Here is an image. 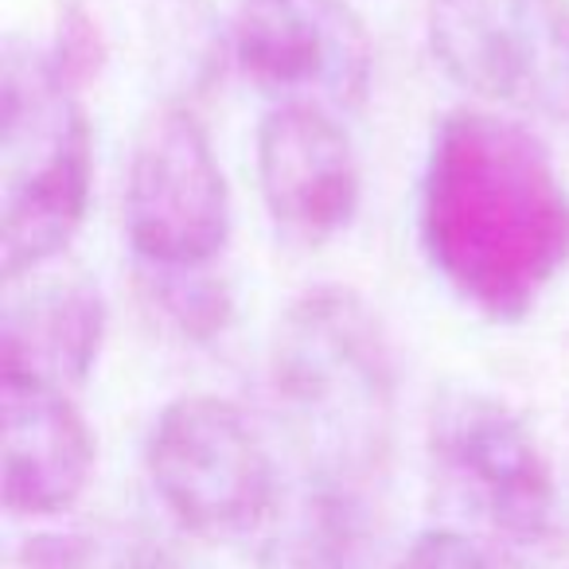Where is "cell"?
I'll list each match as a JSON object with an SVG mask.
<instances>
[{
	"label": "cell",
	"instance_id": "cell-1",
	"mask_svg": "<svg viewBox=\"0 0 569 569\" xmlns=\"http://www.w3.org/2000/svg\"><path fill=\"white\" fill-rule=\"evenodd\" d=\"M418 230L457 301L515 325L569 266V188L522 121L449 110L429 137Z\"/></svg>",
	"mask_w": 569,
	"mask_h": 569
},
{
	"label": "cell",
	"instance_id": "cell-2",
	"mask_svg": "<svg viewBox=\"0 0 569 569\" xmlns=\"http://www.w3.org/2000/svg\"><path fill=\"white\" fill-rule=\"evenodd\" d=\"M269 390L309 483L367 496L395 445L398 375L371 305L325 284L297 297L269 343Z\"/></svg>",
	"mask_w": 569,
	"mask_h": 569
},
{
	"label": "cell",
	"instance_id": "cell-3",
	"mask_svg": "<svg viewBox=\"0 0 569 569\" xmlns=\"http://www.w3.org/2000/svg\"><path fill=\"white\" fill-rule=\"evenodd\" d=\"M4 141H0V269L20 284L79 238L94 191L90 118L51 67L48 51L4 43Z\"/></svg>",
	"mask_w": 569,
	"mask_h": 569
},
{
	"label": "cell",
	"instance_id": "cell-4",
	"mask_svg": "<svg viewBox=\"0 0 569 569\" xmlns=\"http://www.w3.org/2000/svg\"><path fill=\"white\" fill-rule=\"evenodd\" d=\"M437 491L496 550L530 553L550 538L558 483L527 421L499 398L452 387L429 410Z\"/></svg>",
	"mask_w": 569,
	"mask_h": 569
},
{
	"label": "cell",
	"instance_id": "cell-5",
	"mask_svg": "<svg viewBox=\"0 0 569 569\" xmlns=\"http://www.w3.org/2000/svg\"><path fill=\"white\" fill-rule=\"evenodd\" d=\"M144 468L164 511L211 542L253 535L281 507L273 452L227 398L188 395L168 402L152 421Z\"/></svg>",
	"mask_w": 569,
	"mask_h": 569
},
{
	"label": "cell",
	"instance_id": "cell-6",
	"mask_svg": "<svg viewBox=\"0 0 569 569\" xmlns=\"http://www.w3.org/2000/svg\"><path fill=\"white\" fill-rule=\"evenodd\" d=\"M126 238L144 273H199L227 250L230 188L188 106H160L137 129L126 168Z\"/></svg>",
	"mask_w": 569,
	"mask_h": 569
},
{
	"label": "cell",
	"instance_id": "cell-7",
	"mask_svg": "<svg viewBox=\"0 0 569 569\" xmlns=\"http://www.w3.org/2000/svg\"><path fill=\"white\" fill-rule=\"evenodd\" d=\"M426 36L480 102L569 121V0H429Z\"/></svg>",
	"mask_w": 569,
	"mask_h": 569
},
{
	"label": "cell",
	"instance_id": "cell-8",
	"mask_svg": "<svg viewBox=\"0 0 569 569\" xmlns=\"http://www.w3.org/2000/svg\"><path fill=\"white\" fill-rule=\"evenodd\" d=\"M230 56L273 106L351 113L371 94L375 43L348 0H242L230 20Z\"/></svg>",
	"mask_w": 569,
	"mask_h": 569
},
{
	"label": "cell",
	"instance_id": "cell-9",
	"mask_svg": "<svg viewBox=\"0 0 569 569\" xmlns=\"http://www.w3.org/2000/svg\"><path fill=\"white\" fill-rule=\"evenodd\" d=\"M258 188L277 230L297 242L317 246L348 230L363 172L340 118L309 102L269 106L258 121Z\"/></svg>",
	"mask_w": 569,
	"mask_h": 569
},
{
	"label": "cell",
	"instance_id": "cell-10",
	"mask_svg": "<svg viewBox=\"0 0 569 569\" xmlns=\"http://www.w3.org/2000/svg\"><path fill=\"white\" fill-rule=\"evenodd\" d=\"M4 410V507L20 519L71 511L94 472V433L71 395L0 371Z\"/></svg>",
	"mask_w": 569,
	"mask_h": 569
},
{
	"label": "cell",
	"instance_id": "cell-11",
	"mask_svg": "<svg viewBox=\"0 0 569 569\" xmlns=\"http://www.w3.org/2000/svg\"><path fill=\"white\" fill-rule=\"evenodd\" d=\"M106 340V297L87 277L12 289L0 336V371L74 390L90 379Z\"/></svg>",
	"mask_w": 569,
	"mask_h": 569
},
{
	"label": "cell",
	"instance_id": "cell-12",
	"mask_svg": "<svg viewBox=\"0 0 569 569\" xmlns=\"http://www.w3.org/2000/svg\"><path fill=\"white\" fill-rule=\"evenodd\" d=\"M152 289V305L168 317V325L188 340H211L230 320V293L219 281L199 273H144Z\"/></svg>",
	"mask_w": 569,
	"mask_h": 569
},
{
	"label": "cell",
	"instance_id": "cell-13",
	"mask_svg": "<svg viewBox=\"0 0 569 569\" xmlns=\"http://www.w3.org/2000/svg\"><path fill=\"white\" fill-rule=\"evenodd\" d=\"M395 569H499L491 546L480 538L465 535L457 527H433L421 530L406 553L398 558Z\"/></svg>",
	"mask_w": 569,
	"mask_h": 569
},
{
	"label": "cell",
	"instance_id": "cell-14",
	"mask_svg": "<svg viewBox=\"0 0 569 569\" xmlns=\"http://www.w3.org/2000/svg\"><path fill=\"white\" fill-rule=\"evenodd\" d=\"M51 67L59 71V79L67 82L71 90H82L90 79L98 74L106 59V48H102V36H98L94 20L71 4L59 20V36H56V48L48 51Z\"/></svg>",
	"mask_w": 569,
	"mask_h": 569
}]
</instances>
